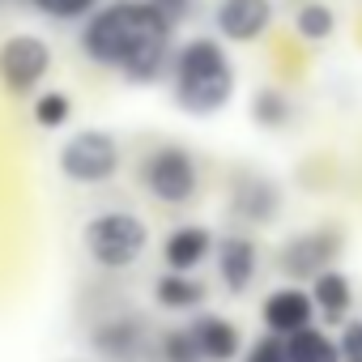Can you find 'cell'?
I'll list each match as a JSON object with an SVG mask.
<instances>
[{"mask_svg":"<svg viewBox=\"0 0 362 362\" xmlns=\"http://www.w3.org/2000/svg\"><path fill=\"white\" fill-rule=\"evenodd\" d=\"M81 52L90 64L119 73L132 86H153L162 77H170L175 64V22L153 9L149 0H111L98 5L81 35H77Z\"/></svg>","mask_w":362,"mask_h":362,"instance_id":"1","label":"cell"},{"mask_svg":"<svg viewBox=\"0 0 362 362\" xmlns=\"http://www.w3.org/2000/svg\"><path fill=\"white\" fill-rule=\"evenodd\" d=\"M235 64L222 47V39L197 35L188 43L175 47V64H170V98L179 111H188L197 119L218 115L222 107H230L235 98Z\"/></svg>","mask_w":362,"mask_h":362,"instance_id":"2","label":"cell"},{"mask_svg":"<svg viewBox=\"0 0 362 362\" xmlns=\"http://www.w3.org/2000/svg\"><path fill=\"white\" fill-rule=\"evenodd\" d=\"M149 247V226L128 209H103L81 226V252L103 273L132 269Z\"/></svg>","mask_w":362,"mask_h":362,"instance_id":"3","label":"cell"},{"mask_svg":"<svg viewBox=\"0 0 362 362\" xmlns=\"http://www.w3.org/2000/svg\"><path fill=\"white\" fill-rule=\"evenodd\" d=\"M136 184H141V192L149 201L179 209V205L197 201V192H201V166H197L192 149H184V145H158V149H149L136 162Z\"/></svg>","mask_w":362,"mask_h":362,"instance_id":"4","label":"cell"},{"mask_svg":"<svg viewBox=\"0 0 362 362\" xmlns=\"http://www.w3.org/2000/svg\"><path fill=\"white\" fill-rule=\"evenodd\" d=\"M345 256V226L341 222H320L311 230L290 235L277 247V269L281 277H290V286H311L320 273L337 269V260Z\"/></svg>","mask_w":362,"mask_h":362,"instance_id":"5","label":"cell"},{"mask_svg":"<svg viewBox=\"0 0 362 362\" xmlns=\"http://www.w3.org/2000/svg\"><path fill=\"white\" fill-rule=\"evenodd\" d=\"M119 141L115 132L107 128H81L73 132L60 153H56V166L60 175L69 179V184H81V188H98V184H111V179L119 175Z\"/></svg>","mask_w":362,"mask_h":362,"instance_id":"6","label":"cell"},{"mask_svg":"<svg viewBox=\"0 0 362 362\" xmlns=\"http://www.w3.org/2000/svg\"><path fill=\"white\" fill-rule=\"evenodd\" d=\"M52 73V47L39 35H9L0 43V86L13 98H39V86Z\"/></svg>","mask_w":362,"mask_h":362,"instance_id":"7","label":"cell"},{"mask_svg":"<svg viewBox=\"0 0 362 362\" xmlns=\"http://www.w3.org/2000/svg\"><path fill=\"white\" fill-rule=\"evenodd\" d=\"M230 218L239 226H273L281 218V188L260 170H235L230 179Z\"/></svg>","mask_w":362,"mask_h":362,"instance_id":"8","label":"cell"},{"mask_svg":"<svg viewBox=\"0 0 362 362\" xmlns=\"http://www.w3.org/2000/svg\"><path fill=\"white\" fill-rule=\"evenodd\" d=\"M90 349L103 362H145V354L153 349V337L141 315H111L90 332Z\"/></svg>","mask_w":362,"mask_h":362,"instance_id":"9","label":"cell"},{"mask_svg":"<svg viewBox=\"0 0 362 362\" xmlns=\"http://www.w3.org/2000/svg\"><path fill=\"white\" fill-rule=\"evenodd\" d=\"M273 0H218L214 26L226 43H256L273 26Z\"/></svg>","mask_w":362,"mask_h":362,"instance_id":"10","label":"cell"},{"mask_svg":"<svg viewBox=\"0 0 362 362\" xmlns=\"http://www.w3.org/2000/svg\"><path fill=\"white\" fill-rule=\"evenodd\" d=\"M214 260H218V277H222L226 294H247L252 290V281L260 273V247H256L252 235H243V230L222 235Z\"/></svg>","mask_w":362,"mask_h":362,"instance_id":"11","label":"cell"},{"mask_svg":"<svg viewBox=\"0 0 362 362\" xmlns=\"http://www.w3.org/2000/svg\"><path fill=\"white\" fill-rule=\"evenodd\" d=\"M260 320H264V332H273V337H294V332L311 328L315 324L311 290H303V286H277L260 303Z\"/></svg>","mask_w":362,"mask_h":362,"instance_id":"12","label":"cell"},{"mask_svg":"<svg viewBox=\"0 0 362 362\" xmlns=\"http://www.w3.org/2000/svg\"><path fill=\"white\" fill-rule=\"evenodd\" d=\"M214 252H218L214 230L209 226H197V222L175 226L162 239V264H166V273H197Z\"/></svg>","mask_w":362,"mask_h":362,"instance_id":"13","label":"cell"},{"mask_svg":"<svg viewBox=\"0 0 362 362\" xmlns=\"http://www.w3.org/2000/svg\"><path fill=\"white\" fill-rule=\"evenodd\" d=\"M192 337H197V349L205 362H239L243 358V332L235 320L226 315H214V311H201L188 320Z\"/></svg>","mask_w":362,"mask_h":362,"instance_id":"14","label":"cell"},{"mask_svg":"<svg viewBox=\"0 0 362 362\" xmlns=\"http://www.w3.org/2000/svg\"><path fill=\"white\" fill-rule=\"evenodd\" d=\"M311 303H315V315L324 324H345L349 307H354V281L341 269H328L311 281Z\"/></svg>","mask_w":362,"mask_h":362,"instance_id":"15","label":"cell"},{"mask_svg":"<svg viewBox=\"0 0 362 362\" xmlns=\"http://www.w3.org/2000/svg\"><path fill=\"white\" fill-rule=\"evenodd\" d=\"M205 298H209V290H205V281L192 277V273H162V277L153 281V303H158L162 311H201Z\"/></svg>","mask_w":362,"mask_h":362,"instance_id":"16","label":"cell"},{"mask_svg":"<svg viewBox=\"0 0 362 362\" xmlns=\"http://www.w3.org/2000/svg\"><path fill=\"white\" fill-rule=\"evenodd\" d=\"M286 358H290V362H345L337 337H332L328 328H320V324H311V328L286 337Z\"/></svg>","mask_w":362,"mask_h":362,"instance_id":"17","label":"cell"},{"mask_svg":"<svg viewBox=\"0 0 362 362\" xmlns=\"http://www.w3.org/2000/svg\"><path fill=\"white\" fill-rule=\"evenodd\" d=\"M252 119L260 124V128H269V132H281V128H290V119H294V103H290V94L286 90H277V86H260L256 94H252Z\"/></svg>","mask_w":362,"mask_h":362,"instance_id":"18","label":"cell"},{"mask_svg":"<svg viewBox=\"0 0 362 362\" xmlns=\"http://www.w3.org/2000/svg\"><path fill=\"white\" fill-rule=\"evenodd\" d=\"M294 30H298L307 43H324V39H332V30H337V13L324 5V0H307V5L294 13Z\"/></svg>","mask_w":362,"mask_h":362,"instance_id":"19","label":"cell"},{"mask_svg":"<svg viewBox=\"0 0 362 362\" xmlns=\"http://www.w3.org/2000/svg\"><path fill=\"white\" fill-rule=\"evenodd\" d=\"M73 119V98L64 94V90H43L39 98H35V124L43 128V132H56V128H64Z\"/></svg>","mask_w":362,"mask_h":362,"instance_id":"20","label":"cell"},{"mask_svg":"<svg viewBox=\"0 0 362 362\" xmlns=\"http://www.w3.org/2000/svg\"><path fill=\"white\" fill-rule=\"evenodd\" d=\"M158 358L162 362H205L201 349H197V337L188 324H179V328H166L158 337Z\"/></svg>","mask_w":362,"mask_h":362,"instance_id":"21","label":"cell"},{"mask_svg":"<svg viewBox=\"0 0 362 362\" xmlns=\"http://www.w3.org/2000/svg\"><path fill=\"white\" fill-rule=\"evenodd\" d=\"M30 5L52 22H86L98 9V0H30Z\"/></svg>","mask_w":362,"mask_h":362,"instance_id":"22","label":"cell"},{"mask_svg":"<svg viewBox=\"0 0 362 362\" xmlns=\"http://www.w3.org/2000/svg\"><path fill=\"white\" fill-rule=\"evenodd\" d=\"M243 362H290V358H286V337H273V332L256 337V341L243 349Z\"/></svg>","mask_w":362,"mask_h":362,"instance_id":"23","label":"cell"},{"mask_svg":"<svg viewBox=\"0 0 362 362\" xmlns=\"http://www.w3.org/2000/svg\"><path fill=\"white\" fill-rule=\"evenodd\" d=\"M337 345H341V358H358L362 362V315H349L337 332Z\"/></svg>","mask_w":362,"mask_h":362,"instance_id":"24","label":"cell"},{"mask_svg":"<svg viewBox=\"0 0 362 362\" xmlns=\"http://www.w3.org/2000/svg\"><path fill=\"white\" fill-rule=\"evenodd\" d=\"M149 5H153V9H162L175 26L184 22V18H192V13H197V0H149Z\"/></svg>","mask_w":362,"mask_h":362,"instance_id":"25","label":"cell"},{"mask_svg":"<svg viewBox=\"0 0 362 362\" xmlns=\"http://www.w3.org/2000/svg\"><path fill=\"white\" fill-rule=\"evenodd\" d=\"M345 362H358V358H345Z\"/></svg>","mask_w":362,"mask_h":362,"instance_id":"26","label":"cell"}]
</instances>
